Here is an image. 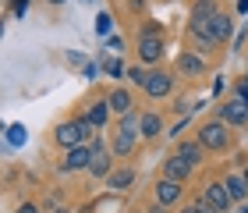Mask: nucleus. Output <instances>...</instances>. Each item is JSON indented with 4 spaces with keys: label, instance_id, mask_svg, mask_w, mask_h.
Segmentation results:
<instances>
[{
    "label": "nucleus",
    "instance_id": "72a5a7b5",
    "mask_svg": "<svg viewBox=\"0 0 248 213\" xmlns=\"http://www.w3.org/2000/svg\"><path fill=\"white\" fill-rule=\"evenodd\" d=\"M50 4H64V0H50Z\"/></svg>",
    "mask_w": 248,
    "mask_h": 213
},
{
    "label": "nucleus",
    "instance_id": "4468645a",
    "mask_svg": "<svg viewBox=\"0 0 248 213\" xmlns=\"http://www.w3.org/2000/svg\"><path fill=\"white\" fill-rule=\"evenodd\" d=\"M107 99H110V110H114L117 117H124V114H131V110H135V99H131L128 89H110Z\"/></svg>",
    "mask_w": 248,
    "mask_h": 213
},
{
    "label": "nucleus",
    "instance_id": "c9c22d12",
    "mask_svg": "<svg viewBox=\"0 0 248 213\" xmlns=\"http://www.w3.org/2000/svg\"><path fill=\"white\" fill-rule=\"evenodd\" d=\"M245 78H248V75H245Z\"/></svg>",
    "mask_w": 248,
    "mask_h": 213
},
{
    "label": "nucleus",
    "instance_id": "20e7f679",
    "mask_svg": "<svg viewBox=\"0 0 248 213\" xmlns=\"http://www.w3.org/2000/svg\"><path fill=\"white\" fill-rule=\"evenodd\" d=\"M217 117L227 121L231 128H245V125H248V103H245V99H238V96H234V99H223V103L217 107Z\"/></svg>",
    "mask_w": 248,
    "mask_h": 213
},
{
    "label": "nucleus",
    "instance_id": "412c9836",
    "mask_svg": "<svg viewBox=\"0 0 248 213\" xmlns=\"http://www.w3.org/2000/svg\"><path fill=\"white\" fill-rule=\"evenodd\" d=\"M128 82L145 89V82H149V71H145V64H131V68H128Z\"/></svg>",
    "mask_w": 248,
    "mask_h": 213
},
{
    "label": "nucleus",
    "instance_id": "39448f33",
    "mask_svg": "<svg viewBox=\"0 0 248 213\" xmlns=\"http://www.w3.org/2000/svg\"><path fill=\"white\" fill-rule=\"evenodd\" d=\"M89 146H93V164H89V174H93V178H107L110 171H114V167H110V164H114V149H107L99 135L89 142Z\"/></svg>",
    "mask_w": 248,
    "mask_h": 213
},
{
    "label": "nucleus",
    "instance_id": "6e6552de",
    "mask_svg": "<svg viewBox=\"0 0 248 213\" xmlns=\"http://www.w3.org/2000/svg\"><path fill=\"white\" fill-rule=\"evenodd\" d=\"M206 32H209L217 43H231V39H234V21H231V15H227V11H217V15L209 18Z\"/></svg>",
    "mask_w": 248,
    "mask_h": 213
},
{
    "label": "nucleus",
    "instance_id": "a878e982",
    "mask_svg": "<svg viewBox=\"0 0 248 213\" xmlns=\"http://www.w3.org/2000/svg\"><path fill=\"white\" fill-rule=\"evenodd\" d=\"M29 4H32V0H11V15H15V18H25Z\"/></svg>",
    "mask_w": 248,
    "mask_h": 213
},
{
    "label": "nucleus",
    "instance_id": "b1692460",
    "mask_svg": "<svg viewBox=\"0 0 248 213\" xmlns=\"http://www.w3.org/2000/svg\"><path fill=\"white\" fill-rule=\"evenodd\" d=\"M103 68H107V75H110V78H128V68H124L121 61H107Z\"/></svg>",
    "mask_w": 248,
    "mask_h": 213
},
{
    "label": "nucleus",
    "instance_id": "aec40b11",
    "mask_svg": "<svg viewBox=\"0 0 248 213\" xmlns=\"http://www.w3.org/2000/svg\"><path fill=\"white\" fill-rule=\"evenodd\" d=\"M117 128H121V131H128V135H139V128H142V114H135V110H131V114H124Z\"/></svg>",
    "mask_w": 248,
    "mask_h": 213
},
{
    "label": "nucleus",
    "instance_id": "cd10ccee",
    "mask_svg": "<svg viewBox=\"0 0 248 213\" xmlns=\"http://www.w3.org/2000/svg\"><path fill=\"white\" fill-rule=\"evenodd\" d=\"M15 213H39V206H36V203H21Z\"/></svg>",
    "mask_w": 248,
    "mask_h": 213
},
{
    "label": "nucleus",
    "instance_id": "c85d7f7f",
    "mask_svg": "<svg viewBox=\"0 0 248 213\" xmlns=\"http://www.w3.org/2000/svg\"><path fill=\"white\" fill-rule=\"evenodd\" d=\"M231 47H234V50H241V47H245V32H238V36L231 39Z\"/></svg>",
    "mask_w": 248,
    "mask_h": 213
},
{
    "label": "nucleus",
    "instance_id": "f257e3e1",
    "mask_svg": "<svg viewBox=\"0 0 248 213\" xmlns=\"http://www.w3.org/2000/svg\"><path fill=\"white\" fill-rule=\"evenodd\" d=\"M93 125H89V117H75V121H64V125H57V131H53V139H57V146H64V149H75V146H85L93 142Z\"/></svg>",
    "mask_w": 248,
    "mask_h": 213
},
{
    "label": "nucleus",
    "instance_id": "393cba45",
    "mask_svg": "<svg viewBox=\"0 0 248 213\" xmlns=\"http://www.w3.org/2000/svg\"><path fill=\"white\" fill-rule=\"evenodd\" d=\"M181 213H217V210H213L209 203H202V199H195V203H188Z\"/></svg>",
    "mask_w": 248,
    "mask_h": 213
},
{
    "label": "nucleus",
    "instance_id": "dca6fc26",
    "mask_svg": "<svg viewBox=\"0 0 248 213\" xmlns=\"http://www.w3.org/2000/svg\"><path fill=\"white\" fill-rule=\"evenodd\" d=\"M223 181H227L234 203H248V181H245L241 171H227V174H223Z\"/></svg>",
    "mask_w": 248,
    "mask_h": 213
},
{
    "label": "nucleus",
    "instance_id": "f8f14e48",
    "mask_svg": "<svg viewBox=\"0 0 248 213\" xmlns=\"http://www.w3.org/2000/svg\"><path fill=\"white\" fill-rule=\"evenodd\" d=\"M181 192H185V185L174 181V178H160L156 181V203H163V206H177L181 203Z\"/></svg>",
    "mask_w": 248,
    "mask_h": 213
},
{
    "label": "nucleus",
    "instance_id": "7c9ffc66",
    "mask_svg": "<svg viewBox=\"0 0 248 213\" xmlns=\"http://www.w3.org/2000/svg\"><path fill=\"white\" fill-rule=\"evenodd\" d=\"M238 15H248V0H238Z\"/></svg>",
    "mask_w": 248,
    "mask_h": 213
},
{
    "label": "nucleus",
    "instance_id": "4be33fe9",
    "mask_svg": "<svg viewBox=\"0 0 248 213\" xmlns=\"http://www.w3.org/2000/svg\"><path fill=\"white\" fill-rule=\"evenodd\" d=\"M25 139H29V128L25 125H11L7 128V142L11 146H25Z\"/></svg>",
    "mask_w": 248,
    "mask_h": 213
},
{
    "label": "nucleus",
    "instance_id": "9b49d317",
    "mask_svg": "<svg viewBox=\"0 0 248 213\" xmlns=\"http://www.w3.org/2000/svg\"><path fill=\"white\" fill-rule=\"evenodd\" d=\"M191 174H195V167H191V164L185 160V156L170 153V156L163 160V178H174V181H181V185H185Z\"/></svg>",
    "mask_w": 248,
    "mask_h": 213
},
{
    "label": "nucleus",
    "instance_id": "7ed1b4c3",
    "mask_svg": "<svg viewBox=\"0 0 248 213\" xmlns=\"http://www.w3.org/2000/svg\"><path fill=\"white\" fill-rule=\"evenodd\" d=\"M202 203H209L217 213H227L231 206H234V196H231V188H227V181H209L206 188H202Z\"/></svg>",
    "mask_w": 248,
    "mask_h": 213
},
{
    "label": "nucleus",
    "instance_id": "f3484780",
    "mask_svg": "<svg viewBox=\"0 0 248 213\" xmlns=\"http://www.w3.org/2000/svg\"><path fill=\"white\" fill-rule=\"evenodd\" d=\"M110 114H114V110H110V99H96V103L89 107V114H85V117H89V125L99 131V128H107Z\"/></svg>",
    "mask_w": 248,
    "mask_h": 213
},
{
    "label": "nucleus",
    "instance_id": "bb28decb",
    "mask_svg": "<svg viewBox=\"0 0 248 213\" xmlns=\"http://www.w3.org/2000/svg\"><path fill=\"white\" fill-rule=\"evenodd\" d=\"M234 96H238V99H245V103H248V78H241V82L234 85Z\"/></svg>",
    "mask_w": 248,
    "mask_h": 213
},
{
    "label": "nucleus",
    "instance_id": "a211bd4d",
    "mask_svg": "<svg viewBox=\"0 0 248 213\" xmlns=\"http://www.w3.org/2000/svg\"><path fill=\"white\" fill-rule=\"evenodd\" d=\"M160 131H163V117L153 114V110H142V128H139V135H142V139H156Z\"/></svg>",
    "mask_w": 248,
    "mask_h": 213
},
{
    "label": "nucleus",
    "instance_id": "2eb2a0df",
    "mask_svg": "<svg viewBox=\"0 0 248 213\" xmlns=\"http://www.w3.org/2000/svg\"><path fill=\"white\" fill-rule=\"evenodd\" d=\"M107 185H110V192H124V188L135 185V171L131 167H114V171L107 174Z\"/></svg>",
    "mask_w": 248,
    "mask_h": 213
},
{
    "label": "nucleus",
    "instance_id": "ddd939ff",
    "mask_svg": "<svg viewBox=\"0 0 248 213\" xmlns=\"http://www.w3.org/2000/svg\"><path fill=\"white\" fill-rule=\"evenodd\" d=\"M174 153H177V156H185L191 167H199V164H202V156H206V146H202V142H199V135H195V139H181Z\"/></svg>",
    "mask_w": 248,
    "mask_h": 213
},
{
    "label": "nucleus",
    "instance_id": "f03ea898",
    "mask_svg": "<svg viewBox=\"0 0 248 213\" xmlns=\"http://www.w3.org/2000/svg\"><path fill=\"white\" fill-rule=\"evenodd\" d=\"M195 135H199L202 146H206V153H223L231 146V125L220 121V117H213V121H206V125L195 131Z\"/></svg>",
    "mask_w": 248,
    "mask_h": 213
},
{
    "label": "nucleus",
    "instance_id": "423d86ee",
    "mask_svg": "<svg viewBox=\"0 0 248 213\" xmlns=\"http://www.w3.org/2000/svg\"><path fill=\"white\" fill-rule=\"evenodd\" d=\"M170 93H174V75L170 71H149L145 96H149V99H167Z\"/></svg>",
    "mask_w": 248,
    "mask_h": 213
},
{
    "label": "nucleus",
    "instance_id": "473e14b6",
    "mask_svg": "<svg viewBox=\"0 0 248 213\" xmlns=\"http://www.w3.org/2000/svg\"><path fill=\"white\" fill-rule=\"evenodd\" d=\"M238 213H248V203H241V210H238Z\"/></svg>",
    "mask_w": 248,
    "mask_h": 213
},
{
    "label": "nucleus",
    "instance_id": "5701e85b",
    "mask_svg": "<svg viewBox=\"0 0 248 213\" xmlns=\"http://www.w3.org/2000/svg\"><path fill=\"white\" fill-rule=\"evenodd\" d=\"M110 29H114V18H110L107 11H99V15H96V32H99V36H110Z\"/></svg>",
    "mask_w": 248,
    "mask_h": 213
},
{
    "label": "nucleus",
    "instance_id": "c756f323",
    "mask_svg": "<svg viewBox=\"0 0 248 213\" xmlns=\"http://www.w3.org/2000/svg\"><path fill=\"white\" fill-rule=\"evenodd\" d=\"M142 4H145V0H128V11H139Z\"/></svg>",
    "mask_w": 248,
    "mask_h": 213
},
{
    "label": "nucleus",
    "instance_id": "2f4dec72",
    "mask_svg": "<svg viewBox=\"0 0 248 213\" xmlns=\"http://www.w3.org/2000/svg\"><path fill=\"white\" fill-rule=\"evenodd\" d=\"M241 174H245V181H248V164H245V167H241Z\"/></svg>",
    "mask_w": 248,
    "mask_h": 213
},
{
    "label": "nucleus",
    "instance_id": "f704fd0d",
    "mask_svg": "<svg viewBox=\"0 0 248 213\" xmlns=\"http://www.w3.org/2000/svg\"><path fill=\"white\" fill-rule=\"evenodd\" d=\"M57 213H67V210H57Z\"/></svg>",
    "mask_w": 248,
    "mask_h": 213
},
{
    "label": "nucleus",
    "instance_id": "1a4fd4ad",
    "mask_svg": "<svg viewBox=\"0 0 248 213\" xmlns=\"http://www.w3.org/2000/svg\"><path fill=\"white\" fill-rule=\"evenodd\" d=\"M89 164H93V146H75V149L64 153V164L61 171H89Z\"/></svg>",
    "mask_w": 248,
    "mask_h": 213
},
{
    "label": "nucleus",
    "instance_id": "6ab92c4d",
    "mask_svg": "<svg viewBox=\"0 0 248 213\" xmlns=\"http://www.w3.org/2000/svg\"><path fill=\"white\" fill-rule=\"evenodd\" d=\"M135 142H139V135H128V131H114V142H110V149H114V156H131L135 153Z\"/></svg>",
    "mask_w": 248,
    "mask_h": 213
},
{
    "label": "nucleus",
    "instance_id": "0eeeda50",
    "mask_svg": "<svg viewBox=\"0 0 248 213\" xmlns=\"http://www.w3.org/2000/svg\"><path fill=\"white\" fill-rule=\"evenodd\" d=\"M167 50L163 36H139V64H156Z\"/></svg>",
    "mask_w": 248,
    "mask_h": 213
},
{
    "label": "nucleus",
    "instance_id": "9d476101",
    "mask_svg": "<svg viewBox=\"0 0 248 213\" xmlns=\"http://www.w3.org/2000/svg\"><path fill=\"white\" fill-rule=\"evenodd\" d=\"M206 71H209V64H206V57H202V53H191V50H185L181 57H177V75L202 78Z\"/></svg>",
    "mask_w": 248,
    "mask_h": 213
}]
</instances>
